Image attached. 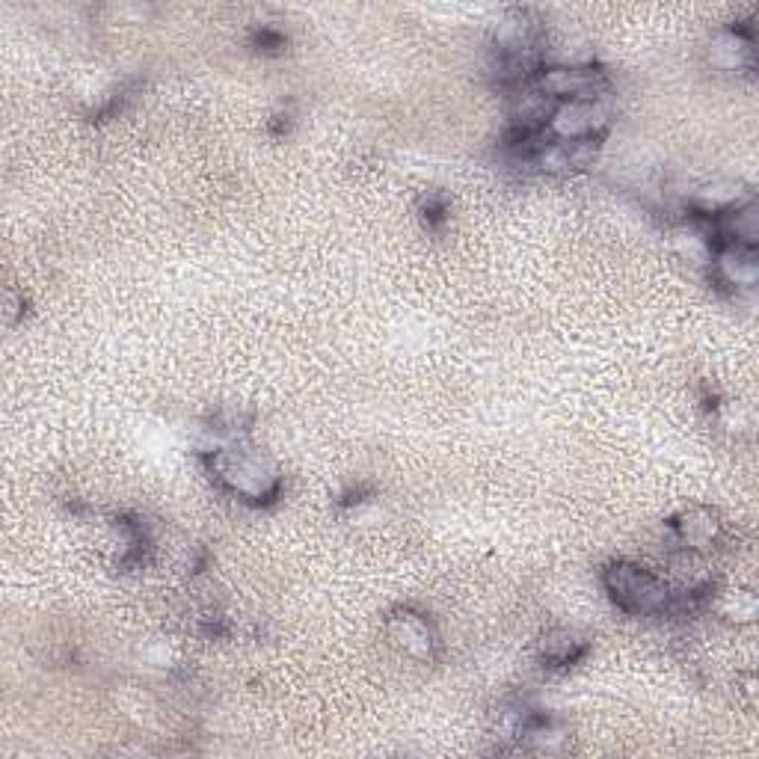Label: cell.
Returning a JSON list of instances; mask_svg holds the SVG:
<instances>
[{"label": "cell", "instance_id": "obj_2", "mask_svg": "<svg viewBox=\"0 0 759 759\" xmlns=\"http://www.w3.org/2000/svg\"><path fill=\"white\" fill-rule=\"evenodd\" d=\"M214 475L229 487V490L247 496V499H270L276 496V475L270 472L264 460L252 454H235V451H217L211 457Z\"/></svg>", "mask_w": 759, "mask_h": 759}, {"label": "cell", "instance_id": "obj_7", "mask_svg": "<svg viewBox=\"0 0 759 759\" xmlns=\"http://www.w3.org/2000/svg\"><path fill=\"white\" fill-rule=\"evenodd\" d=\"M677 531H680L686 546L703 550V546H710L712 540L718 537V520L712 517L710 510H691V513H686V517L677 522Z\"/></svg>", "mask_w": 759, "mask_h": 759}, {"label": "cell", "instance_id": "obj_1", "mask_svg": "<svg viewBox=\"0 0 759 759\" xmlns=\"http://www.w3.org/2000/svg\"><path fill=\"white\" fill-rule=\"evenodd\" d=\"M605 588L611 600L630 614H661L670 605L668 585L638 564H626V560L605 569Z\"/></svg>", "mask_w": 759, "mask_h": 759}, {"label": "cell", "instance_id": "obj_8", "mask_svg": "<svg viewBox=\"0 0 759 759\" xmlns=\"http://www.w3.org/2000/svg\"><path fill=\"white\" fill-rule=\"evenodd\" d=\"M579 653V641L573 638V635H567V632H552L550 638H543V656H546V661L569 665V661H576Z\"/></svg>", "mask_w": 759, "mask_h": 759}, {"label": "cell", "instance_id": "obj_3", "mask_svg": "<svg viewBox=\"0 0 759 759\" xmlns=\"http://www.w3.org/2000/svg\"><path fill=\"white\" fill-rule=\"evenodd\" d=\"M605 122H609V111L600 99L560 101L558 107L550 113L552 137L567 143L593 140V134H600Z\"/></svg>", "mask_w": 759, "mask_h": 759}, {"label": "cell", "instance_id": "obj_5", "mask_svg": "<svg viewBox=\"0 0 759 759\" xmlns=\"http://www.w3.org/2000/svg\"><path fill=\"white\" fill-rule=\"evenodd\" d=\"M392 638L398 641V647H404V653H410L416 659H428L430 647H433V635H430L428 620L412 614V611H398L395 618L389 620Z\"/></svg>", "mask_w": 759, "mask_h": 759}, {"label": "cell", "instance_id": "obj_4", "mask_svg": "<svg viewBox=\"0 0 759 759\" xmlns=\"http://www.w3.org/2000/svg\"><path fill=\"white\" fill-rule=\"evenodd\" d=\"M718 273L721 280L736 288H754L759 280V264L754 247L745 243H729L718 252Z\"/></svg>", "mask_w": 759, "mask_h": 759}, {"label": "cell", "instance_id": "obj_6", "mask_svg": "<svg viewBox=\"0 0 759 759\" xmlns=\"http://www.w3.org/2000/svg\"><path fill=\"white\" fill-rule=\"evenodd\" d=\"M712 66H718L724 71H739L754 66V42L739 31L718 33L710 45Z\"/></svg>", "mask_w": 759, "mask_h": 759}]
</instances>
